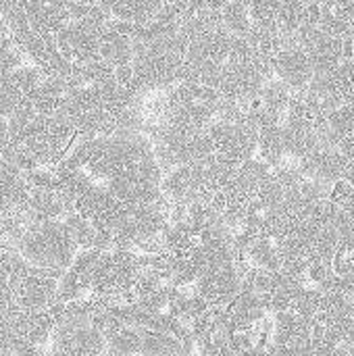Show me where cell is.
Returning a JSON list of instances; mask_svg holds the SVG:
<instances>
[{
    "mask_svg": "<svg viewBox=\"0 0 354 356\" xmlns=\"http://www.w3.org/2000/svg\"><path fill=\"white\" fill-rule=\"evenodd\" d=\"M25 209H27L33 223L65 219L67 213L73 211L71 204L67 202V198L58 190H54V188H33V186L29 190V198L25 202Z\"/></svg>",
    "mask_w": 354,
    "mask_h": 356,
    "instance_id": "cell-7",
    "label": "cell"
},
{
    "mask_svg": "<svg viewBox=\"0 0 354 356\" xmlns=\"http://www.w3.org/2000/svg\"><path fill=\"white\" fill-rule=\"evenodd\" d=\"M44 77V71L33 63H25L13 71L0 69V115L10 117L21 100L40 86Z\"/></svg>",
    "mask_w": 354,
    "mask_h": 356,
    "instance_id": "cell-6",
    "label": "cell"
},
{
    "mask_svg": "<svg viewBox=\"0 0 354 356\" xmlns=\"http://www.w3.org/2000/svg\"><path fill=\"white\" fill-rule=\"evenodd\" d=\"M8 144V117L0 115V154Z\"/></svg>",
    "mask_w": 354,
    "mask_h": 356,
    "instance_id": "cell-9",
    "label": "cell"
},
{
    "mask_svg": "<svg viewBox=\"0 0 354 356\" xmlns=\"http://www.w3.org/2000/svg\"><path fill=\"white\" fill-rule=\"evenodd\" d=\"M102 254V248H79L71 267L58 282V292L54 302H71L81 300L92 294V277L94 267Z\"/></svg>",
    "mask_w": 354,
    "mask_h": 356,
    "instance_id": "cell-5",
    "label": "cell"
},
{
    "mask_svg": "<svg viewBox=\"0 0 354 356\" xmlns=\"http://www.w3.org/2000/svg\"><path fill=\"white\" fill-rule=\"evenodd\" d=\"M17 250L27 263L63 277L77 257L79 244L67 227L65 219H56L31 223L23 234Z\"/></svg>",
    "mask_w": 354,
    "mask_h": 356,
    "instance_id": "cell-1",
    "label": "cell"
},
{
    "mask_svg": "<svg viewBox=\"0 0 354 356\" xmlns=\"http://www.w3.org/2000/svg\"><path fill=\"white\" fill-rule=\"evenodd\" d=\"M8 282L13 300L19 309L42 311L54 305L61 275L27 263L21 252L15 250L8 259Z\"/></svg>",
    "mask_w": 354,
    "mask_h": 356,
    "instance_id": "cell-2",
    "label": "cell"
},
{
    "mask_svg": "<svg viewBox=\"0 0 354 356\" xmlns=\"http://www.w3.org/2000/svg\"><path fill=\"white\" fill-rule=\"evenodd\" d=\"M273 73L292 90L305 92L315 77V69L309 52L300 44V40H288L271 60Z\"/></svg>",
    "mask_w": 354,
    "mask_h": 356,
    "instance_id": "cell-4",
    "label": "cell"
},
{
    "mask_svg": "<svg viewBox=\"0 0 354 356\" xmlns=\"http://www.w3.org/2000/svg\"><path fill=\"white\" fill-rule=\"evenodd\" d=\"M221 19L225 23V27L236 33V35H248L252 21H250V10H248V2L244 0H230L223 8H221Z\"/></svg>",
    "mask_w": 354,
    "mask_h": 356,
    "instance_id": "cell-8",
    "label": "cell"
},
{
    "mask_svg": "<svg viewBox=\"0 0 354 356\" xmlns=\"http://www.w3.org/2000/svg\"><path fill=\"white\" fill-rule=\"evenodd\" d=\"M106 25H98L86 19H71L58 33L56 46L71 63H88L100 56L102 31Z\"/></svg>",
    "mask_w": 354,
    "mask_h": 356,
    "instance_id": "cell-3",
    "label": "cell"
}]
</instances>
